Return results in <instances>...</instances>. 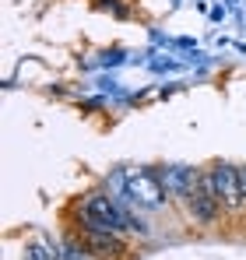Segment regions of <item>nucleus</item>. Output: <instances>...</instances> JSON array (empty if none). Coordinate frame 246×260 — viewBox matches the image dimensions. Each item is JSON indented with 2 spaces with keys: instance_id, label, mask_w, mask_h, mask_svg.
Listing matches in <instances>:
<instances>
[{
  "instance_id": "obj_1",
  "label": "nucleus",
  "mask_w": 246,
  "mask_h": 260,
  "mask_svg": "<svg viewBox=\"0 0 246 260\" xmlns=\"http://www.w3.org/2000/svg\"><path fill=\"white\" fill-rule=\"evenodd\" d=\"M71 215L78 221V229L88 232H130V218H127V204L116 201L109 190H95V193H84L74 201Z\"/></svg>"
},
{
  "instance_id": "obj_2",
  "label": "nucleus",
  "mask_w": 246,
  "mask_h": 260,
  "mask_svg": "<svg viewBox=\"0 0 246 260\" xmlns=\"http://www.w3.org/2000/svg\"><path fill=\"white\" fill-rule=\"evenodd\" d=\"M123 201L137 204V208H162L169 201L162 186V176L155 169H123Z\"/></svg>"
},
{
  "instance_id": "obj_3",
  "label": "nucleus",
  "mask_w": 246,
  "mask_h": 260,
  "mask_svg": "<svg viewBox=\"0 0 246 260\" xmlns=\"http://www.w3.org/2000/svg\"><path fill=\"white\" fill-rule=\"evenodd\" d=\"M187 211L190 218L197 221V225H214L218 218H222V201H218V193H214V179H211V169L207 173L197 176V183H194V190L187 193Z\"/></svg>"
},
{
  "instance_id": "obj_4",
  "label": "nucleus",
  "mask_w": 246,
  "mask_h": 260,
  "mask_svg": "<svg viewBox=\"0 0 246 260\" xmlns=\"http://www.w3.org/2000/svg\"><path fill=\"white\" fill-rule=\"evenodd\" d=\"M211 179H214V193L222 201L225 211H243V186H239V166H229V162H218L211 169Z\"/></svg>"
},
{
  "instance_id": "obj_5",
  "label": "nucleus",
  "mask_w": 246,
  "mask_h": 260,
  "mask_svg": "<svg viewBox=\"0 0 246 260\" xmlns=\"http://www.w3.org/2000/svg\"><path fill=\"white\" fill-rule=\"evenodd\" d=\"M78 239H81V246L95 260H127L130 257V250H127L120 232H88V229H78Z\"/></svg>"
},
{
  "instance_id": "obj_6",
  "label": "nucleus",
  "mask_w": 246,
  "mask_h": 260,
  "mask_svg": "<svg viewBox=\"0 0 246 260\" xmlns=\"http://www.w3.org/2000/svg\"><path fill=\"white\" fill-rule=\"evenodd\" d=\"M162 186L169 197H176V201H187V193L194 190V183H197V169H190V166H169V169H162Z\"/></svg>"
},
{
  "instance_id": "obj_7",
  "label": "nucleus",
  "mask_w": 246,
  "mask_h": 260,
  "mask_svg": "<svg viewBox=\"0 0 246 260\" xmlns=\"http://www.w3.org/2000/svg\"><path fill=\"white\" fill-rule=\"evenodd\" d=\"M25 260H64V257H60V246H53V243H28Z\"/></svg>"
},
{
  "instance_id": "obj_8",
  "label": "nucleus",
  "mask_w": 246,
  "mask_h": 260,
  "mask_svg": "<svg viewBox=\"0 0 246 260\" xmlns=\"http://www.w3.org/2000/svg\"><path fill=\"white\" fill-rule=\"evenodd\" d=\"M60 257H64V260H88L91 253L81 246V239H78V236H71V239L60 246Z\"/></svg>"
},
{
  "instance_id": "obj_9",
  "label": "nucleus",
  "mask_w": 246,
  "mask_h": 260,
  "mask_svg": "<svg viewBox=\"0 0 246 260\" xmlns=\"http://www.w3.org/2000/svg\"><path fill=\"white\" fill-rule=\"evenodd\" d=\"M239 186H243V201H246V166H239Z\"/></svg>"
}]
</instances>
